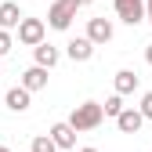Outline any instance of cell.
<instances>
[{
    "label": "cell",
    "mask_w": 152,
    "mask_h": 152,
    "mask_svg": "<svg viewBox=\"0 0 152 152\" xmlns=\"http://www.w3.org/2000/svg\"><path fill=\"white\" fill-rule=\"evenodd\" d=\"M15 47V40H11V33H4V29H0V58H4V54Z\"/></svg>",
    "instance_id": "obj_17"
},
{
    "label": "cell",
    "mask_w": 152,
    "mask_h": 152,
    "mask_svg": "<svg viewBox=\"0 0 152 152\" xmlns=\"http://www.w3.org/2000/svg\"><path fill=\"white\" fill-rule=\"evenodd\" d=\"M47 138L54 141V148H72V145H76V130H72L69 123H54Z\"/></svg>",
    "instance_id": "obj_8"
},
{
    "label": "cell",
    "mask_w": 152,
    "mask_h": 152,
    "mask_svg": "<svg viewBox=\"0 0 152 152\" xmlns=\"http://www.w3.org/2000/svg\"><path fill=\"white\" fill-rule=\"evenodd\" d=\"M65 54L72 62H91V54H94V44L87 40V36H76V40L65 44Z\"/></svg>",
    "instance_id": "obj_6"
},
{
    "label": "cell",
    "mask_w": 152,
    "mask_h": 152,
    "mask_svg": "<svg viewBox=\"0 0 152 152\" xmlns=\"http://www.w3.org/2000/svg\"><path fill=\"white\" fill-rule=\"evenodd\" d=\"M87 40L98 47V44H109L112 40V22L109 18H91L87 22Z\"/></svg>",
    "instance_id": "obj_5"
},
{
    "label": "cell",
    "mask_w": 152,
    "mask_h": 152,
    "mask_svg": "<svg viewBox=\"0 0 152 152\" xmlns=\"http://www.w3.org/2000/svg\"><path fill=\"white\" fill-rule=\"evenodd\" d=\"M120 112H123V98H120V94H112V98H105V105H102V116H112V120H116Z\"/></svg>",
    "instance_id": "obj_14"
},
{
    "label": "cell",
    "mask_w": 152,
    "mask_h": 152,
    "mask_svg": "<svg viewBox=\"0 0 152 152\" xmlns=\"http://www.w3.org/2000/svg\"><path fill=\"white\" fill-rule=\"evenodd\" d=\"M4 102H7V109H11V112H26V109H29V91L11 87V91L4 94Z\"/></svg>",
    "instance_id": "obj_12"
},
{
    "label": "cell",
    "mask_w": 152,
    "mask_h": 152,
    "mask_svg": "<svg viewBox=\"0 0 152 152\" xmlns=\"http://www.w3.org/2000/svg\"><path fill=\"white\" fill-rule=\"evenodd\" d=\"M145 18L152 22V0H145Z\"/></svg>",
    "instance_id": "obj_18"
},
{
    "label": "cell",
    "mask_w": 152,
    "mask_h": 152,
    "mask_svg": "<svg viewBox=\"0 0 152 152\" xmlns=\"http://www.w3.org/2000/svg\"><path fill=\"white\" fill-rule=\"evenodd\" d=\"M145 58H148V65H152V44H148V47H145Z\"/></svg>",
    "instance_id": "obj_19"
},
{
    "label": "cell",
    "mask_w": 152,
    "mask_h": 152,
    "mask_svg": "<svg viewBox=\"0 0 152 152\" xmlns=\"http://www.w3.org/2000/svg\"><path fill=\"white\" fill-rule=\"evenodd\" d=\"M0 152H11V148H7V145H0Z\"/></svg>",
    "instance_id": "obj_21"
},
{
    "label": "cell",
    "mask_w": 152,
    "mask_h": 152,
    "mask_svg": "<svg viewBox=\"0 0 152 152\" xmlns=\"http://www.w3.org/2000/svg\"><path fill=\"white\" fill-rule=\"evenodd\" d=\"M112 7H116V15L127 26H138L145 18V0H112Z\"/></svg>",
    "instance_id": "obj_4"
},
{
    "label": "cell",
    "mask_w": 152,
    "mask_h": 152,
    "mask_svg": "<svg viewBox=\"0 0 152 152\" xmlns=\"http://www.w3.org/2000/svg\"><path fill=\"white\" fill-rule=\"evenodd\" d=\"M134 87H138V72H134V69H120V72H116V94L123 98V94H130Z\"/></svg>",
    "instance_id": "obj_13"
},
{
    "label": "cell",
    "mask_w": 152,
    "mask_h": 152,
    "mask_svg": "<svg viewBox=\"0 0 152 152\" xmlns=\"http://www.w3.org/2000/svg\"><path fill=\"white\" fill-rule=\"evenodd\" d=\"M33 58H36V65H40V69H54V65H58V47H51V44L44 40V44L33 47Z\"/></svg>",
    "instance_id": "obj_9"
},
{
    "label": "cell",
    "mask_w": 152,
    "mask_h": 152,
    "mask_svg": "<svg viewBox=\"0 0 152 152\" xmlns=\"http://www.w3.org/2000/svg\"><path fill=\"white\" fill-rule=\"evenodd\" d=\"M47 87V69H40V65H29L26 72H22V91H44Z\"/></svg>",
    "instance_id": "obj_7"
},
{
    "label": "cell",
    "mask_w": 152,
    "mask_h": 152,
    "mask_svg": "<svg viewBox=\"0 0 152 152\" xmlns=\"http://www.w3.org/2000/svg\"><path fill=\"white\" fill-rule=\"evenodd\" d=\"M102 120H105V116H102V105H98V102H83V105L72 109V116H69L65 123L76 130V134H80V130H94Z\"/></svg>",
    "instance_id": "obj_1"
},
{
    "label": "cell",
    "mask_w": 152,
    "mask_h": 152,
    "mask_svg": "<svg viewBox=\"0 0 152 152\" xmlns=\"http://www.w3.org/2000/svg\"><path fill=\"white\" fill-rule=\"evenodd\" d=\"M80 152H98V148H80Z\"/></svg>",
    "instance_id": "obj_22"
},
{
    "label": "cell",
    "mask_w": 152,
    "mask_h": 152,
    "mask_svg": "<svg viewBox=\"0 0 152 152\" xmlns=\"http://www.w3.org/2000/svg\"><path fill=\"white\" fill-rule=\"evenodd\" d=\"M141 123H145V120H141V112H138V109H123L120 116H116V127L123 130V134H138Z\"/></svg>",
    "instance_id": "obj_11"
},
{
    "label": "cell",
    "mask_w": 152,
    "mask_h": 152,
    "mask_svg": "<svg viewBox=\"0 0 152 152\" xmlns=\"http://www.w3.org/2000/svg\"><path fill=\"white\" fill-rule=\"evenodd\" d=\"M138 112H141V120H152V91L141 98V105H138Z\"/></svg>",
    "instance_id": "obj_16"
},
{
    "label": "cell",
    "mask_w": 152,
    "mask_h": 152,
    "mask_svg": "<svg viewBox=\"0 0 152 152\" xmlns=\"http://www.w3.org/2000/svg\"><path fill=\"white\" fill-rule=\"evenodd\" d=\"M72 4H76V7H83V4H91V0H72Z\"/></svg>",
    "instance_id": "obj_20"
},
{
    "label": "cell",
    "mask_w": 152,
    "mask_h": 152,
    "mask_svg": "<svg viewBox=\"0 0 152 152\" xmlns=\"http://www.w3.org/2000/svg\"><path fill=\"white\" fill-rule=\"evenodd\" d=\"M33 152H58V148H54V141L47 134H40V138H33Z\"/></svg>",
    "instance_id": "obj_15"
},
{
    "label": "cell",
    "mask_w": 152,
    "mask_h": 152,
    "mask_svg": "<svg viewBox=\"0 0 152 152\" xmlns=\"http://www.w3.org/2000/svg\"><path fill=\"white\" fill-rule=\"evenodd\" d=\"M76 11H80V7H76L72 0H54L51 11H47V26L51 29H69L72 18H76Z\"/></svg>",
    "instance_id": "obj_2"
},
{
    "label": "cell",
    "mask_w": 152,
    "mask_h": 152,
    "mask_svg": "<svg viewBox=\"0 0 152 152\" xmlns=\"http://www.w3.org/2000/svg\"><path fill=\"white\" fill-rule=\"evenodd\" d=\"M18 44H26V47L44 44V22L40 18H22L18 22Z\"/></svg>",
    "instance_id": "obj_3"
},
{
    "label": "cell",
    "mask_w": 152,
    "mask_h": 152,
    "mask_svg": "<svg viewBox=\"0 0 152 152\" xmlns=\"http://www.w3.org/2000/svg\"><path fill=\"white\" fill-rule=\"evenodd\" d=\"M22 7H18V4H11V0H7V4H0V29H18V22H22Z\"/></svg>",
    "instance_id": "obj_10"
}]
</instances>
